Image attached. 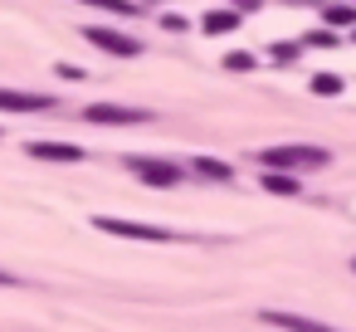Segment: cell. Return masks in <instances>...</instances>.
Returning a JSON list of instances; mask_svg holds the SVG:
<instances>
[{
    "instance_id": "cell-1",
    "label": "cell",
    "mask_w": 356,
    "mask_h": 332,
    "mask_svg": "<svg viewBox=\"0 0 356 332\" xmlns=\"http://www.w3.org/2000/svg\"><path fill=\"white\" fill-rule=\"evenodd\" d=\"M259 161H264L268 171H312V166H327V152H322V147L288 142V147H264Z\"/></svg>"
},
{
    "instance_id": "cell-2",
    "label": "cell",
    "mask_w": 356,
    "mask_h": 332,
    "mask_svg": "<svg viewBox=\"0 0 356 332\" xmlns=\"http://www.w3.org/2000/svg\"><path fill=\"white\" fill-rule=\"evenodd\" d=\"M103 235H122V239H142V244H166V239H176L171 230H156V225H137V220H118V215H98L93 220Z\"/></svg>"
},
{
    "instance_id": "cell-3",
    "label": "cell",
    "mask_w": 356,
    "mask_h": 332,
    "mask_svg": "<svg viewBox=\"0 0 356 332\" xmlns=\"http://www.w3.org/2000/svg\"><path fill=\"white\" fill-rule=\"evenodd\" d=\"M83 35H88V45H98V49H108V54H118V59H137V54H142V45H137L132 35H118V30H103V25H88Z\"/></svg>"
},
{
    "instance_id": "cell-4",
    "label": "cell",
    "mask_w": 356,
    "mask_h": 332,
    "mask_svg": "<svg viewBox=\"0 0 356 332\" xmlns=\"http://www.w3.org/2000/svg\"><path fill=\"white\" fill-rule=\"evenodd\" d=\"M127 171L142 176L147 186H176V181H181V171H176L171 161H156V157H127Z\"/></svg>"
},
{
    "instance_id": "cell-5",
    "label": "cell",
    "mask_w": 356,
    "mask_h": 332,
    "mask_svg": "<svg viewBox=\"0 0 356 332\" xmlns=\"http://www.w3.org/2000/svg\"><path fill=\"white\" fill-rule=\"evenodd\" d=\"M83 118H88V122H118V127H127V122H152L147 108H118V103H93Z\"/></svg>"
},
{
    "instance_id": "cell-6",
    "label": "cell",
    "mask_w": 356,
    "mask_h": 332,
    "mask_svg": "<svg viewBox=\"0 0 356 332\" xmlns=\"http://www.w3.org/2000/svg\"><path fill=\"white\" fill-rule=\"evenodd\" d=\"M264 322H268V327H278V332H337V327H327V322H317V317L278 313V308H268V313H264Z\"/></svg>"
},
{
    "instance_id": "cell-7",
    "label": "cell",
    "mask_w": 356,
    "mask_h": 332,
    "mask_svg": "<svg viewBox=\"0 0 356 332\" xmlns=\"http://www.w3.org/2000/svg\"><path fill=\"white\" fill-rule=\"evenodd\" d=\"M54 103L40 93H20V88H0V113H49Z\"/></svg>"
},
{
    "instance_id": "cell-8",
    "label": "cell",
    "mask_w": 356,
    "mask_h": 332,
    "mask_svg": "<svg viewBox=\"0 0 356 332\" xmlns=\"http://www.w3.org/2000/svg\"><path fill=\"white\" fill-rule=\"evenodd\" d=\"M25 152L30 157H44V161H83V152L79 147H64V142H30Z\"/></svg>"
},
{
    "instance_id": "cell-9",
    "label": "cell",
    "mask_w": 356,
    "mask_h": 332,
    "mask_svg": "<svg viewBox=\"0 0 356 332\" xmlns=\"http://www.w3.org/2000/svg\"><path fill=\"white\" fill-rule=\"evenodd\" d=\"M195 176H205V181H229L234 171H229L220 157H195Z\"/></svg>"
},
{
    "instance_id": "cell-10",
    "label": "cell",
    "mask_w": 356,
    "mask_h": 332,
    "mask_svg": "<svg viewBox=\"0 0 356 332\" xmlns=\"http://www.w3.org/2000/svg\"><path fill=\"white\" fill-rule=\"evenodd\" d=\"M234 25H239L234 10H210V15H205V35H229Z\"/></svg>"
},
{
    "instance_id": "cell-11",
    "label": "cell",
    "mask_w": 356,
    "mask_h": 332,
    "mask_svg": "<svg viewBox=\"0 0 356 332\" xmlns=\"http://www.w3.org/2000/svg\"><path fill=\"white\" fill-rule=\"evenodd\" d=\"M264 191H273V196H298V181L273 171V176H264Z\"/></svg>"
},
{
    "instance_id": "cell-12",
    "label": "cell",
    "mask_w": 356,
    "mask_h": 332,
    "mask_svg": "<svg viewBox=\"0 0 356 332\" xmlns=\"http://www.w3.org/2000/svg\"><path fill=\"white\" fill-rule=\"evenodd\" d=\"M83 6H98V10H108V15H137L132 0H83Z\"/></svg>"
},
{
    "instance_id": "cell-13",
    "label": "cell",
    "mask_w": 356,
    "mask_h": 332,
    "mask_svg": "<svg viewBox=\"0 0 356 332\" xmlns=\"http://www.w3.org/2000/svg\"><path fill=\"white\" fill-rule=\"evenodd\" d=\"M312 93L332 98V93H341V79H337V74H317V79H312Z\"/></svg>"
},
{
    "instance_id": "cell-14",
    "label": "cell",
    "mask_w": 356,
    "mask_h": 332,
    "mask_svg": "<svg viewBox=\"0 0 356 332\" xmlns=\"http://www.w3.org/2000/svg\"><path fill=\"white\" fill-rule=\"evenodd\" d=\"M327 25H337V30H341V25H356V10H351V6H332V10H327Z\"/></svg>"
},
{
    "instance_id": "cell-15",
    "label": "cell",
    "mask_w": 356,
    "mask_h": 332,
    "mask_svg": "<svg viewBox=\"0 0 356 332\" xmlns=\"http://www.w3.org/2000/svg\"><path fill=\"white\" fill-rule=\"evenodd\" d=\"M225 69H254V54H244V49L239 54H225Z\"/></svg>"
},
{
    "instance_id": "cell-16",
    "label": "cell",
    "mask_w": 356,
    "mask_h": 332,
    "mask_svg": "<svg viewBox=\"0 0 356 332\" xmlns=\"http://www.w3.org/2000/svg\"><path fill=\"white\" fill-rule=\"evenodd\" d=\"M293 54H298V45H273V59L278 64H293Z\"/></svg>"
},
{
    "instance_id": "cell-17",
    "label": "cell",
    "mask_w": 356,
    "mask_h": 332,
    "mask_svg": "<svg viewBox=\"0 0 356 332\" xmlns=\"http://www.w3.org/2000/svg\"><path fill=\"white\" fill-rule=\"evenodd\" d=\"M0 283H15V278H10V274H0Z\"/></svg>"
},
{
    "instance_id": "cell-18",
    "label": "cell",
    "mask_w": 356,
    "mask_h": 332,
    "mask_svg": "<svg viewBox=\"0 0 356 332\" xmlns=\"http://www.w3.org/2000/svg\"><path fill=\"white\" fill-rule=\"evenodd\" d=\"M351 269H356V259H351Z\"/></svg>"
},
{
    "instance_id": "cell-19",
    "label": "cell",
    "mask_w": 356,
    "mask_h": 332,
    "mask_svg": "<svg viewBox=\"0 0 356 332\" xmlns=\"http://www.w3.org/2000/svg\"><path fill=\"white\" fill-rule=\"evenodd\" d=\"M351 30H356V25H351Z\"/></svg>"
}]
</instances>
